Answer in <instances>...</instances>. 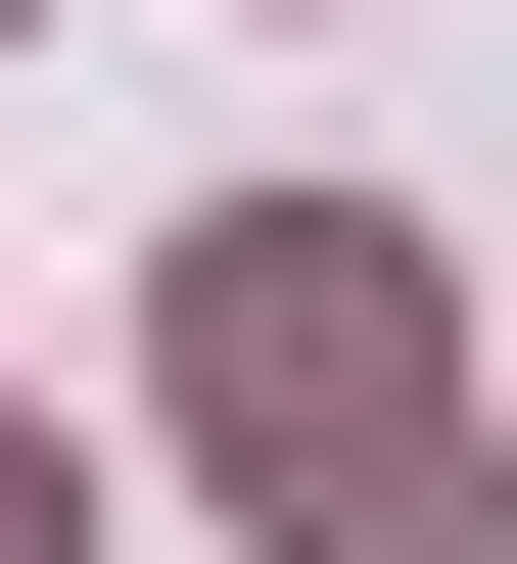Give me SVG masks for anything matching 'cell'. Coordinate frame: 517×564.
I'll list each match as a JSON object with an SVG mask.
<instances>
[{
	"label": "cell",
	"mask_w": 517,
	"mask_h": 564,
	"mask_svg": "<svg viewBox=\"0 0 517 564\" xmlns=\"http://www.w3.org/2000/svg\"><path fill=\"white\" fill-rule=\"evenodd\" d=\"M189 423H236L282 518H377V470H471V329H423L330 188H282V236H189Z\"/></svg>",
	"instance_id": "1"
},
{
	"label": "cell",
	"mask_w": 517,
	"mask_h": 564,
	"mask_svg": "<svg viewBox=\"0 0 517 564\" xmlns=\"http://www.w3.org/2000/svg\"><path fill=\"white\" fill-rule=\"evenodd\" d=\"M282 564H517V470H377V518H282Z\"/></svg>",
	"instance_id": "2"
},
{
	"label": "cell",
	"mask_w": 517,
	"mask_h": 564,
	"mask_svg": "<svg viewBox=\"0 0 517 564\" xmlns=\"http://www.w3.org/2000/svg\"><path fill=\"white\" fill-rule=\"evenodd\" d=\"M0 564H95V518H47V423H0Z\"/></svg>",
	"instance_id": "3"
}]
</instances>
